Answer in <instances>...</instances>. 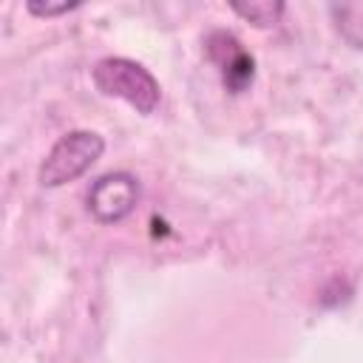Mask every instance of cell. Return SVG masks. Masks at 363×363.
Returning <instances> with one entry per match:
<instances>
[{
	"instance_id": "8992f818",
	"label": "cell",
	"mask_w": 363,
	"mask_h": 363,
	"mask_svg": "<svg viewBox=\"0 0 363 363\" xmlns=\"http://www.w3.org/2000/svg\"><path fill=\"white\" fill-rule=\"evenodd\" d=\"M79 3H68V0H62V3H40V0H28L26 3V9L31 11V14H37V17H57V14H62V11H71V9H77Z\"/></svg>"
},
{
	"instance_id": "6da1fadb",
	"label": "cell",
	"mask_w": 363,
	"mask_h": 363,
	"mask_svg": "<svg viewBox=\"0 0 363 363\" xmlns=\"http://www.w3.org/2000/svg\"><path fill=\"white\" fill-rule=\"evenodd\" d=\"M91 79L102 96H116L128 102L130 108H136L139 113H153L162 99V88L156 77L142 62L128 60V57L99 60L91 71Z\"/></svg>"
},
{
	"instance_id": "5b68a950",
	"label": "cell",
	"mask_w": 363,
	"mask_h": 363,
	"mask_svg": "<svg viewBox=\"0 0 363 363\" xmlns=\"http://www.w3.org/2000/svg\"><path fill=\"white\" fill-rule=\"evenodd\" d=\"M230 9H233V11L238 14V17H244V20L255 23L258 28L275 26V23L281 20V14H284V3H278V0H252V3H230Z\"/></svg>"
},
{
	"instance_id": "277c9868",
	"label": "cell",
	"mask_w": 363,
	"mask_h": 363,
	"mask_svg": "<svg viewBox=\"0 0 363 363\" xmlns=\"http://www.w3.org/2000/svg\"><path fill=\"white\" fill-rule=\"evenodd\" d=\"M207 51H210V60L218 65L221 82L230 94H241L252 85L255 60L230 31H213L207 37Z\"/></svg>"
},
{
	"instance_id": "7a4b0ae2",
	"label": "cell",
	"mask_w": 363,
	"mask_h": 363,
	"mask_svg": "<svg viewBox=\"0 0 363 363\" xmlns=\"http://www.w3.org/2000/svg\"><path fill=\"white\" fill-rule=\"evenodd\" d=\"M105 150V139L94 130H68L65 136H60L54 142V147L48 150V156L43 159L40 170H37V182L40 187H62L68 182H77L85 170H91V164L102 156Z\"/></svg>"
},
{
	"instance_id": "3957f363",
	"label": "cell",
	"mask_w": 363,
	"mask_h": 363,
	"mask_svg": "<svg viewBox=\"0 0 363 363\" xmlns=\"http://www.w3.org/2000/svg\"><path fill=\"white\" fill-rule=\"evenodd\" d=\"M85 201H88V213L99 224H119L122 218H128L136 210L139 182H136V176H130L125 170L105 173L91 184Z\"/></svg>"
}]
</instances>
